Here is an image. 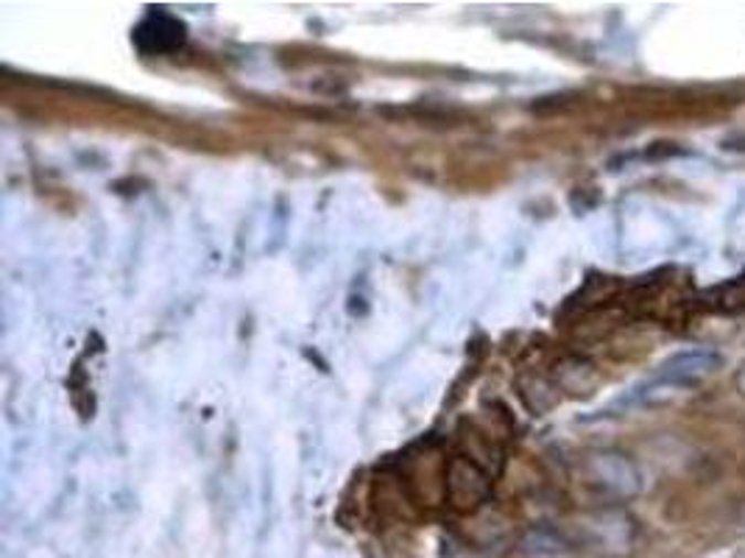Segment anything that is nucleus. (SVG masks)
<instances>
[{"instance_id":"obj_2","label":"nucleus","mask_w":745,"mask_h":558,"mask_svg":"<svg viewBox=\"0 0 745 558\" xmlns=\"http://www.w3.org/2000/svg\"><path fill=\"white\" fill-rule=\"evenodd\" d=\"M721 366V357L715 352H690V355H679L662 366V380L670 386H690V383H701L710 377L715 368Z\"/></svg>"},{"instance_id":"obj_1","label":"nucleus","mask_w":745,"mask_h":558,"mask_svg":"<svg viewBox=\"0 0 745 558\" xmlns=\"http://www.w3.org/2000/svg\"><path fill=\"white\" fill-rule=\"evenodd\" d=\"M182 40L184 25L166 12H151L135 31V42L142 54H166L182 45Z\"/></svg>"}]
</instances>
